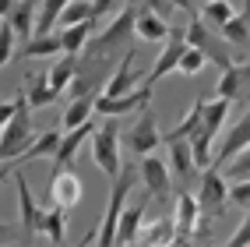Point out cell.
Instances as JSON below:
<instances>
[{
    "label": "cell",
    "mask_w": 250,
    "mask_h": 247,
    "mask_svg": "<svg viewBox=\"0 0 250 247\" xmlns=\"http://www.w3.org/2000/svg\"><path fill=\"white\" fill-rule=\"evenodd\" d=\"M95 127H99V124L88 117L85 124H78V127H71V131H63V138H60L57 152H53V162H57V166H63V162H74V156L81 152V145L92 138V131H95Z\"/></svg>",
    "instance_id": "15"
},
{
    "label": "cell",
    "mask_w": 250,
    "mask_h": 247,
    "mask_svg": "<svg viewBox=\"0 0 250 247\" xmlns=\"http://www.w3.org/2000/svg\"><path fill=\"white\" fill-rule=\"evenodd\" d=\"M152 85H138L134 92H124V95H103L99 92L95 95V110L103 113V117H124V113H134V110H141V106H148L152 103Z\"/></svg>",
    "instance_id": "11"
},
{
    "label": "cell",
    "mask_w": 250,
    "mask_h": 247,
    "mask_svg": "<svg viewBox=\"0 0 250 247\" xmlns=\"http://www.w3.org/2000/svg\"><path fill=\"white\" fill-rule=\"evenodd\" d=\"M229 202L236 208H243V212H250V180H236V184L229 187Z\"/></svg>",
    "instance_id": "39"
},
{
    "label": "cell",
    "mask_w": 250,
    "mask_h": 247,
    "mask_svg": "<svg viewBox=\"0 0 250 247\" xmlns=\"http://www.w3.org/2000/svg\"><path fill=\"white\" fill-rule=\"evenodd\" d=\"M60 49H63L60 36L49 32V36H32L28 43H21L18 53H21V57H53V53H60Z\"/></svg>",
    "instance_id": "31"
},
{
    "label": "cell",
    "mask_w": 250,
    "mask_h": 247,
    "mask_svg": "<svg viewBox=\"0 0 250 247\" xmlns=\"http://www.w3.org/2000/svg\"><path fill=\"white\" fill-rule=\"evenodd\" d=\"M21 89H25V95H28L32 110H36V106H49V103H57V99H60V95L53 92V85H49V74H46V71H36Z\"/></svg>",
    "instance_id": "24"
},
{
    "label": "cell",
    "mask_w": 250,
    "mask_h": 247,
    "mask_svg": "<svg viewBox=\"0 0 250 247\" xmlns=\"http://www.w3.org/2000/svg\"><path fill=\"white\" fill-rule=\"evenodd\" d=\"M197 216H201V208H197V194L194 191H180L176 194V244H187L194 233H197Z\"/></svg>",
    "instance_id": "14"
},
{
    "label": "cell",
    "mask_w": 250,
    "mask_h": 247,
    "mask_svg": "<svg viewBox=\"0 0 250 247\" xmlns=\"http://www.w3.org/2000/svg\"><path fill=\"white\" fill-rule=\"evenodd\" d=\"M14 110H18V99H11V103H4V99H0V131H4V124L14 117Z\"/></svg>",
    "instance_id": "43"
},
{
    "label": "cell",
    "mask_w": 250,
    "mask_h": 247,
    "mask_svg": "<svg viewBox=\"0 0 250 247\" xmlns=\"http://www.w3.org/2000/svg\"><path fill=\"white\" fill-rule=\"evenodd\" d=\"M197 208H201V226H197V237H205L208 233V223L219 216V212L226 208V202H229V180H226V173H222V166L219 162H211V166H205L201 170V180H197Z\"/></svg>",
    "instance_id": "2"
},
{
    "label": "cell",
    "mask_w": 250,
    "mask_h": 247,
    "mask_svg": "<svg viewBox=\"0 0 250 247\" xmlns=\"http://www.w3.org/2000/svg\"><path fill=\"white\" fill-rule=\"evenodd\" d=\"M134 89H138V74H134V46H127L124 57H120V67H116V71L106 78L103 95H124V92H134Z\"/></svg>",
    "instance_id": "16"
},
{
    "label": "cell",
    "mask_w": 250,
    "mask_h": 247,
    "mask_svg": "<svg viewBox=\"0 0 250 247\" xmlns=\"http://www.w3.org/2000/svg\"><path fill=\"white\" fill-rule=\"evenodd\" d=\"M92 28H95V18L88 22H78V25H67L60 32V43H63V53H81L92 39Z\"/></svg>",
    "instance_id": "27"
},
{
    "label": "cell",
    "mask_w": 250,
    "mask_h": 247,
    "mask_svg": "<svg viewBox=\"0 0 250 247\" xmlns=\"http://www.w3.org/2000/svg\"><path fill=\"white\" fill-rule=\"evenodd\" d=\"M127 145H130V152H134L138 159L145 156H152L155 148L162 145V135H159V120H155V113L152 110H145L141 113V120L127 131Z\"/></svg>",
    "instance_id": "13"
},
{
    "label": "cell",
    "mask_w": 250,
    "mask_h": 247,
    "mask_svg": "<svg viewBox=\"0 0 250 247\" xmlns=\"http://www.w3.org/2000/svg\"><path fill=\"white\" fill-rule=\"evenodd\" d=\"M116 4H124V0H92V18L99 22V18H103V14H109Z\"/></svg>",
    "instance_id": "42"
},
{
    "label": "cell",
    "mask_w": 250,
    "mask_h": 247,
    "mask_svg": "<svg viewBox=\"0 0 250 247\" xmlns=\"http://www.w3.org/2000/svg\"><path fill=\"white\" fill-rule=\"evenodd\" d=\"M95 95L99 92H85V95H74L71 99V106L63 110V131H71L78 124H85L92 117V110H95Z\"/></svg>",
    "instance_id": "28"
},
{
    "label": "cell",
    "mask_w": 250,
    "mask_h": 247,
    "mask_svg": "<svg viewBox=\"0 0 250 247\" xmlns=\"http://www.w3.org/2000/svg\"><path fill=\"white\" fill-rule=\"evenodd\" d=\"M247 85H250V64H229V67L222 71L219 78V89H215V95L222 99H247Z\"/></svg>",
    "instance_id": "18"
},
{
    "label": "cell",
    "mask_w": 250,
    "mask_h": 247,
    "mask_svg": "<svg viewBox=\"0 0 250 247\" xmlns=\"http://www.w3.org/2000/svg\"><path fill=\"white\" fill-rule=\"evenodd\" d=\"M187 43H190V46H197V49H201V53H205L211 64H219L222 71L232 64V60H229V53L222 49V39L215 36V28L201 18V14H194V22L187 25Z\"/></svg>",
    "instance_id": "8"
},
{
    "label": "cell",
    "mask_w": 250,
    "mask_h": 247,
    "mask_svg": "<svg viewBox=\"0 0 250 247\" xmlns=\"http://www.w3.org/2000/svg\"><path fill=\"white\" fill-rule=\"evenodd\" d=\"M205 64H208V57H205L197 46H190V43H187V49H183V57H180V67H176V74L197 78V74L205 71Z\"/></svg>",
    "instance_id": "35"
},
{
    "label": "cell",
    "mask_w": 250,
    "mask_h": 247,
    "mask_svg": "<svg viewBox=\"0 0 250 247\" xmlns=\"http://www.w3.org/2000/svg\"><path fill=\"white\" fill-rule=\"evenodd\" d=\"M36 18H39V0H18V4L7 11V22H11L14 36L21 43H28L36 36Z\"/></svg>",
    "instance_id": "19"
},
{
    "label": "cell",
    "mask_w": 250,
    "mask_h": 247,
    "mask_svg": "<svg viewBox=\"0 0 250 247\" xmlns=\"http://www.w3.org/2000/svg\"><path fill=\"white\" fill-rule=\"evenodd\" d=\"M134 36L145 39V43H166V36H169V18H162V14H155L152 7H138V18H134Z\"/></svg>",
    "instance_id": "17"
},
{
    "label": "cell",
    "mask_w": 250,
    "mask_h": 247,
    "mask_svg": "<svg viewBox=\"0 0 250 247\" xmlns=\"http://www.w3.org/2000/svg\"><path fill=\"white\" fill-rule=\"evenodd\" d=\"M145 202L148 198H141L138 205H127L120 212V223H116V244H134L141 237V223H145Z\"/></svg>",
    "instance_id": "22"
},
{
    "label": "cell",
    "mask_w": 250,
    "mask_h": 247,
    "mask_svg": "<svg viewBox=\"0 0 250 247\" xmlns=\"http://www.w3.org/2000/svg\"><path fill=\"white\" fill-rule=\"evenodd\" d=\"M229 99H208L205 103V117H201V135H208V138H215L222 131V124H226V117H229Z\"/></svg>",
    "instance_id": "26"
},
{
    "label": "cell",
    "mask_w": 250,
    "mask_h": 247,
    "mask_svg": "<svg viewBox=\"0 0 250 247\" xmlns=\"http://www.w3.org/2000/svg\"><path fill=\"white\" fill-rule=\"evenodd\" d=\"M226 180H229V184H236V180H250V145L232 156V162L226 166Z\"/></svg>",
    "instance_id": "37"
},
{
    "label": "cell",
    "mask_w": 250,
    "mask_h": 247,
    "mask_svg": "<svg viewBox=\"0 0 250 247\" xmlns=\"http://www.w3.org/2000/svg\"><path fill=\"white\" fill-rule=\"evenodd\" d=\"M60 138H63V131H42V135H36V141H32V145L25 148V156H21L18 162H32V159H53V152H57Z\"/></svg>",
    "instance_id": "29"
},
{
    "label": "cell",
    "mask_w": 250,
    "mask_h": 247,
    "mask_svg": "<svg viewBox=\"0 0 250 247\" xmlns=\"http://www.w3.org/2000/svg\"><path fill=\"white\" fill-rule=\"evenodd\" d=\"M183 49H187V28H169V36H166V46H162V53L155 57L152 64V71H148V85H159V81L166 74H173L180 67V57H183Z\"/></svg>",
    "instance_id": "9"
},
{
    "label": "cell",
    "mask_w": 250,
    "mask_h": 247,
    "mask_svg": "<svg viewBox=\"0 0 250 247\" xmlns=\"http://www.w3.org/2000/svg\"><path fill=\"white\" fill-rule=\"evenodd\" d=\"M141 180H145V187H148V198H155V202H169V194H173V170H169V162L166 159H155L152 156H145L141 159Z\"/></svg>",
    "instance_id": "12"
},
{
    "label": "cell",
    "mask_w": 250,
    "mask_h": 247,
    "mask_svg": "<svg viewBox=\"0 0 250 247\" xmlns=\"http://www.w3.org/2000/svg\"><path fill=\"white\" fill-rule=\"evenodd\" d=\"M138 180V166H120V173L113 177V191H109V202H106V212L99 219V244H116V223H120V212L127 208V194Z\"/></svg>",
    "instance_id": "4"
},
{
    "label": "cell",
    "mask_w": 250,
    "mask_h": 247,
    "mask_svg": "<svg viewBox=\"0 0 250 247\" xmlns=\"http://www.w3.org/2000/svg\"><path fill=\"white\" fill-rule=\"evenodd\" d=\"M138 7H141L138 0H127V7L109 22V28H103L99 36L88 39L85 53H92V57H113L116 49H127L130 39H134V18H138Z\"/></svg>",
    "instance_id": "3"
},
{
    "label": "cell",
    "mask_w": 250,
    "mask_h": 247,
    "mask_svg": "<svg viewBox=\"0 0 250 247\" xmlns=\"http://www.w3.org/2000/svg\"><path fill=\"white\" fill-rule=\"evenodd\" d=\"M14 43H18V36H14V28H11V22L4 18V25H0V67L14 57Z\"/></svg>",
    "instance_id": "38"
},
{
    "label": "cell",
    "mask_w": 250,
    "mask_h": 247,
    "mask_svg": "<svg viewBox=\"0 0 250 247\" xmlns=\"http://www.w3.org/2000/svg\"><path fill=\"white\" fill-rule=\"evenodd\" d=\"M141 244H176V223L169 216H162L159 223H152L148 229H141Z\"/></svg>",
    "instance_id": "32"
},
{
    "label": "cell",
    "mask_w": 250,
    "mask_h": 247,
    "mask_svg": "<svg viewBox=\"0 0 250 247\" xmlns=\"http://www.w3.org/2000/svg\"><path fill=\"white\" fill-rule=\"evenodd\" d=\"M229 244H236V247H243V244H250V212H247V219L236 226V233L229 237Z\"/></svg>",
    "instance_id": "40"
},
{
    "label": "cell",
    "mask_w": 250,
    "mask_h": 247,
    "mask_svg": "<svg viewBox=\"0 0 250 247\" xmlns=\"http://www.w3.org/2000/svg\"><path fill=\"white\" fill-rule=\"evenodd\" d=\"M67 7V0H39V18H36V36H49L53 22H60V11Z\"/></svg>",
    "instance_id": "33"
},
{
    "label": "cell",
    "mask_w": 250,
    "mask_h": 247,
    "mask_svg": "<svg viewBox=\"0 0 250 247\" xmlns=\"http://www.w3.org/2000/svg\"><path fill=\"white\" fill-rule=\"evenodd\" d=\"M120 117H106L103 124H99L92 131V159H95V166L103 170L109 180L120 173V124H116Z\"/></svg>",
    "instance_id": "5"
},
{
    "label": "cell",
    "mask_w": 250,
    "mask_h": 247,
    "mask_svg": "<svg viewBox=\"0 0 250 247\" xmlns=\"http://www.w3.org/2000/svg\"><path fill=\"white\" fill-rule=\"evenodd\" d=\"M18 110H14V117L4 124V131H0V159L4 162H18L25 156V148L36 141V131H32V103L25 89H18Z\"/></svg>",
    "instance_id": "1"
},
{
    "label": "cell",
    "mask_w": 250,
    "mask_h": 247,
    "mask_svg": "<svg viewBox=\"0 0 250 247\" xmlns=\"http://www.w3.org/2000/svg\"><path fill=\"white\" fill-rule=\"evenodd\" d=\"M46 74H49V85H53V92L63 95V92L71 89L74 74H78V53H67L63 60H57V64H53V71H46Z\"/></svg>",
    "instance_id": "30"
},
{
    "label": "cell",
    "mask_w": 250,
    "mask_h": 247,
    "mask_svg": "<svg viewBox=\"0 0 250 247\" xmlns=\"http://www.w3.org/2000/svg\"><path fill=\"white\" fill-rule=\"evenodd\" d=\"M141 4H145V7H152L155 14H162V18H169V14L176 11V7H173V0H141Z\"/></svg>",
    "instance_id": "41"
},
{
    "label": "cell",
    "mask_w": 250,
    "mask_h": 247,
    "mask_svg": "<svg viewBox=\"0 0 250 247\" xmlns=\"http://www.w3.org/2000/svg\"><path fill=\"white\" fill-rule=\"evenodd\" d=\"M11 237H18V226H7V223H0V240H11Z\"/></svg>",
    "instance_id": "44"
},
{
    "label": "cell",
    "mask_w": 250,
    "mask_h": 247,
    "mask_svg": "<svg viewBox=\"0 0 250 247\" xmlns=\"http://www.w3.org/2000/svg\"><path fill=\"white\" fill-rule=\"evenodd\" d=\"M205 103H208V95L201 99H194V106L187 110V117H183L173 131H166V141H173V138H194L197 131H201V117H205Z\"/></svg>",
    "instance_id": "25"
},
{
    "label": "cell",
    "mask_w": 250,
    "mask_h": 247,
    "mask_svg": "<svg viewBox=\"0 0 250 247\" xmlns=\"http://www.w3.org/2000/svg\"><path fill=\"white\" fill-rule=\"evenodd\" d=\"M173 7H180V11H190V14H194V0H173Z\"/></svg>",
    "instance_id": "45"
},
{
    "label": "cell",
    "mask_w": 250,
    "mask_h": 247,
    "mask_svg": "<svg viewBox=\"0 0 250 247\" xmlns=\"http://www.w3.org/2000/svg\"><path fill=\"white\" fill-rule=\"evenodd\" d=\"M81 198H85V180H81V173L71 166V162H63V166L53 170V177H49V191H46V202H57L63 208H78Z\"/></svg>",
    "instance_id": "6"
},
{
    "label": "cell",
    "mask_w": 250,
    "mask_h": 247,
    "mask_svg": "<svg viewBox=\"0 0 250 247\" xmlns=\"http://www.w3.org/2000/svg\"><path fill=\"white\" fill-rule=\"evenodd\" d=\"M166 145H169V170H173V177H176L180 191L197 187V180H201V166L194 162V145H190V138H173V141H166Z\"/></svg>",
    "instance_id": "7"
},
{
    "label": "cell",
    "mask_w": 250,
    "mask_h": 247,
    "mask_svg": "<svg viewBox=\"0 0 250 247\" xmlns=\"http://www.w3.org/2000/svg\"><path fill=\"white\" fill-rule=\"evenodd\" d=\"M4 180H7V177H0V184H4Z\"/></svg>",
    "instance_id": "47"
},
{
    "label": "cell",
    "mask_w": 250,
    "mask_h": 247,
    "mask_svg": "<svg viewBox=\"0 0 250 247\" xmlns=\"http://www.w3.org/2000/svg\"><path fill=\"white\" fill-rule=\"evenodd\" d=\"M247 145H250V110H247L243 117L226 131V141H222L219 156H215L211 162H219V166H222V159H232V156H236L240 148H247Z\"/></svg>",
    "instance_id": "21"
},
{
    "label": "cell",
    "mask_w": 250,
    "mask_h": 247,
    "mask_svg": "<svg viewBox=\"0 0 250 247\" xmlns=\"http://www.w3.org/2000/svg\"><path fill=\"white\" fill-rule=\"evenodd\" d=\"M14 191H18V208H21V237H25V244L28 240H36L39 237V219H42V205L32 198V187H28V180H25V173L18 170V162H14Z\"/></svg>",
    "instance_id": "10"
},
{
    "label": "cell",
    "mask_w": 250,
    "mask_h": 247,
    "mask_svg": "<svg viewBox=\"0 0 250 247\" xmlns=\"http://www.w3.org/2000/svg\"><path fill=\"white\" fill-rule=\"evenodd\" d=\"M232 14H236V11H232L229 0H205V4H201V18H205L215 32H219V28L232 18Z\"/></svg>",
    "instance_id": "34"
},
{
    "label": "cell",
    "mask_w": 250,
    "mask_h": 247,
    "mask_svg": "<svg viewBox=\"0 0 250 247\" xmlns=\"http://www.w3.org/2000/svg\"><path fill=\"white\" fill-rule=\"evenodd\" d=\"M219 36L229 43V46H240V49H250V0L243 4L240 14H232V18L219 28Z\"/></svg>",
    "instance_id": "23"
},
{
    "label": "cell",
    "mask_w": 250,
    "mask_h": 247,
    "mask_svg": "<svg viewBox=\"0 0 250 247\" xmlns=\"http://www.w3.org/2000/svg\"><path fill=\"white\" fill-rule=\"evenodd\" d=\"M92 18V0H67V7L60 11V25H78V22H88Z\"/></svg>",
    "instance_id": "36"
},
{
    "label": "cell",
    "mask_w": 250,
    "mask_h": 247,
    "mask_svg": "<svg viewBox=\"0 0 250 247\" xmlns=\"http://www.w3.org/2000/svg\"><path fill=\"white\" fill-rule=\"evenodd\" d=\"M18 4V0H0V18H7V11Z\"/></svg>",
    "instance_id": "46"
},
{
    "label": "cell",
    "mask_w": 250,
    "mask_h": 247,
    "mask_svg": "<svg viewBox=\"0 0 250 247\" xmlns=\"http://www.w3.org/2000/svg\"><path fill=\"white\" fill-rule=\"evenodd\" d=\"M39 233H46L53 244H63V237H67V208L57 205V202H42Z\"/></svg>",
    "instance_id": "20"
}]
</instances>
